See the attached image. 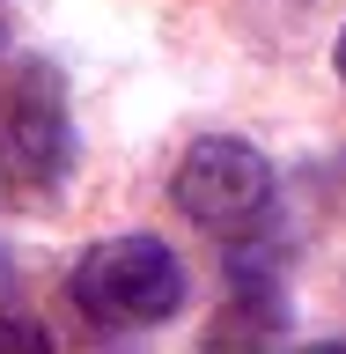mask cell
I'll return each mask as SVG.
<instances>
[{"instance_id": "4", "label": "cell", "mask_w": 346, "mask_h": 354, "mask_svg": "<svg viewBox=\"0 0 346 354\" xmlns=\"http://www.w3.org/2000/svg\"><path fill=\"white\" fill-rule=\"evenodd\" d=\"M0 347H37V354H44L52 339H44L37 325H22V317H0Z\"/></svg>"}, {"instance_id": "6", "label": "cell", "mask_w": 346, "mask_h": 354, "mask_svg": "<svg viewBox=\"0 0 346 354\" xmlns=\"http://www.w3.org/2000/svg\"><path fill=\"white\" fill-rule=\"evenodd\" d=\"M0 44H8V8H0Z\"/></svg>"}, {"instance_id": "3", "label": "cell", "mask_w": 346, "mask_h": 354, "mask_svg": "<svg viewBox=\"0 0 346 354\" xmlns=\"http://www.w3.org/2000/svg\"><path fill=\"white\" fill-rule=\"evenodd\" d=\"M0 118H8V148H15V162H22L30 177H59L66 162H74L66 88H59V74H52L44 59H30V66L15 74V88H8Z\"/></svg>"}, {"instance_id": "1", "label": "cell", "mask_w": 346, "mask_h": 354, "mask_svg": "<svg viewBox=\"0 0 346 354\" xmlns=\"http://www.w3.org/2000/svg\"><path fill=\"white\" fill-rule=\"evenodd\" d=\"M74 303H81V317H96L110 332L162 325L184 303V266H177L170 243H155V236H104V243H88V259L74 266Z\"/></svg>"}, {"instance_id": "2", "label": "cell", "mask_w": 346, "mask_h": 354, "mask_svg": "<svg viewBox=\"0 0 346 354\" xmlns=\"http://www.w3.org/2000/svg\"><path fill=\"white\" fill-rule=\"evenodd\" d=\"M170 199L177 214L199 221V229H243V221L265 214V199H273V170H265V155L251 140H229V133H206L192 148L177 155L170 170Z\"/></svg>"}, {"instance_id": "5", "label": "cell", "mask_w": 346, "mask_h": 354, "mask_svg": "<svg viewBox=\"0 0 346 354\" xmlns=\"http://www.w3.org/2000/svg\"><path fill=\"white\" fill-rule=\"evenodd\" d=\"M331 59H339V82H346V30H339V52H331Z\"/></svg>"}]
</instances>
